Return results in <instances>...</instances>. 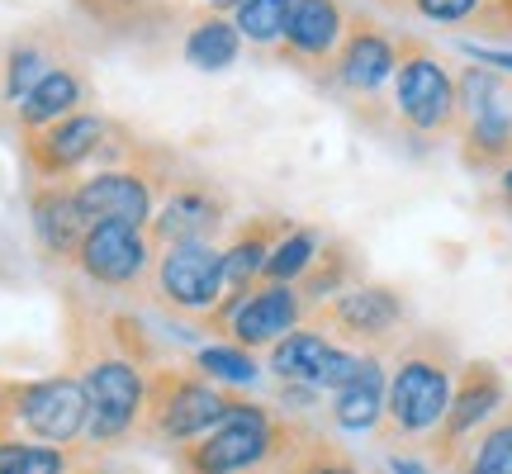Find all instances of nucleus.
<instances>
[{"instance_id": "1", "label": "nucleus", "mask_w": 512, "mask_h": 474, "mask_svg": "<svg viewBox=\"0 0 512 474\" xmlns=\"http://www.w3.org/2000/svg\"><path fill=\"white\" fill-rule=\"evenodd\" d=\"M456 394V375H451V356L437 347H413L403 351V361L389 375V394H384V422L394 437H427L437 432L446 408Z\"/></svg>"}, {"instance_id": "2", "label": "nucleus", "mask_w": 512, "mask_h": 474, "mask_svg": "<svg viewBox=\"0 0 512 474\" xmlns=\"http://www.w3.org/2000/svg\"><path fill=\"white\" fill-rule=\"evenodd\" d=\"M280 451V427L261 403H242L233 399L228 418L204 432L200 441L185 446V470L190 474H247L256 465Z\"/></svg>"}, {"instance_id": "3", "label": "nucleus", "mask_w": 512, "mask_h": 474, "mask_svg": "<svg viewBox=\"0 0 512 474\" xmlns=\"http://www.w3.org/2000/svg\"><path fill=\"white\" fill-rule=\"evenodd\" d=\"M228 408H233V399L219 384L185 380L181 370H157L143 394V422L162 441H176V446H190L204 432H214L228 418Z\"/></svg>"}, {"instance_id": "4", "label": "nucleus", "mask_w": 512, "mask_h": 474, "mask_svg": "<svg viewBox=\"0 0 512 474\" xmlns=\"http://www.w3.org/2000/svg\"><path fill=\"white\" fill-rule=\"evenodd\" d=\"M5 394H10V418H15L29 437L48 441V446H67V441L86 437L91 403H86V384L76 380V375L10 384Z\"/></svg>"}, {"instance_id": "5", "label": "nucleus", "mask_w": 512, "mask_h": 474, "mask_svg": "<svg viewBox=\"0 0 512 474\" xmlns=\"http://www.w3.org/2000/svg\"><path fill=\"white\" fill-rule=\"evenodd\" d=\"M86 403H91V422H86V437L95 446H110V441L128 437L133 422L143 418V394H147V375L128 356H95L86 365Z\"/></svg>"}, {"instance_id": "6", "label": "nucleus", "mask_w": 512, "mask_h": 474, "mask_svg": "<svg viewBox=\"0 0 512 474\" xmlns=\"http://www.w3.org/2000/svg\"><path fill=\"white\" fill-rule=\"evenodd\" d=\"M304 313V294L294 285H252V290H233L223 299V309L209 313V328H228L233 347H275L280 337H290L294 323Z\"/></svg>"}, {"instance_id": "7", "label": "nucleus", "mask_w": 512, "mask_h": 474, "mask_svg": "<svg viewBox=\"0 0 512 474\" xmlns=\"http://www.w3.org/2000/svg\"><path fill=\"white\" fill-rule=\"evenodd\" d=\"M157 290L166 304L185 313H214V304L228 290V266L223 252L209 242H176L157 261Z\"/></svg>"}, {"instance_id": "8", "label": "nucleus", "mask_w": 512, "mask_h": 474, "mask_svg": "<svg viewBox=\"0 0 512 474\" xmlns=\"http://www.w3.org/2000/svg\"><path fill=\"white\" fill-rule=\"evenodd\" d=\"M76 266L105 290H128L152 266V242L147 233L124 228V223H91L76 247Z\"/></svg>"}, {"instance_id": "9", "label": "nucleus", "mask_w": 512, "mask_h": 474, "mask_svg": "<svg viewBox=\"0 0 512 474\" xmlns=\"http://www.w3.org/2000/svg\"><path fill=\"white\" fill-rule=\"evenodd\" d=\"M498 408H503V375H498V365L465 361L456 394H451V408H446V418H441V427H437V441H432L437 456L451 460L456 446H465V441L475 437Z\"/></svg>"}, {"instance_id": "10", "label": "nucleus", "mask_w": 512, "mask_h": 474, "mask_svg": "<svg viewBox=\"0 0 512 474\" xmlns=\"http://www.w3.org/2000/svg\"><path fill=\"white\" fill-rule=\"evenodd\" d=\"M361 356H351L347 347H332L323 332L294 328L290 337H280L271 347V370L285 384H313V389H342L356 375Z\"/></svg>"}, {"instance_id": "11", "label": "nucleus", "mask_w": 512, "mask_h": 474, "mask_svg": "<svg viewBox=\"0 0 512 474\" xmlns=\"http://www.w3.org/2000/svg\"><path fill=\"white\" fill-rule=\"evenodd\" d=\"M394 95H399V114L422 133H437L451 124L456 114V81L446 76L437 57L408 53L394 72Z\"/></svg>"}, {"instance_id": "12", "label": "nucleus", "mask_w": 512, "mask_h": 474, "mask_svg": "<svg viewBox=\"0 0 512 474\" xmlns=\"http://www.w3.org/2000/svg\"><path fill=\"white\" fill-rule=\"evenodd\" d=\"M76 209L86 228L91 223H124V228H138L152 219V185L133 171H100L91 181L76 185Z\"/></svg>"}, {"instance_id": "13", "label": "nucleus", "mask_w": 512, "mask_h": 474, "mask_svg": "<svg viewBox=\"0 0 512 474\" xmlns=\"http://www.w3.org/2000/svg\"><path fill=\"white\" fill-rule=\"evenodd\" d=\"M323 323L351 337V342H380L403 323V299L389 285H361V290L332 294V304H323Z\"/></svg>"}, {"instance_id": "14", "label": "nucleus", "mask_w": 512, "mask_h": 474, "mask_svg": "<svg viewBox=\"0 0 512 474\" xmlns=\"http://www.w3.org/2000/svg\"><path fill=\"white\" fill-rule=\"evenodd\" d=\"M105 133H110V124L100 114H72V119L38 128L34 138H29V162H34L38 176H67L86 157L100 152Z\"/></svg>"}, {"instance_id": "15", "label": "nucleus", "mask_w": 512, "mask_h": 474, "mask_svg": "<svg viewBox=\"0 0 512 474\" xmlns=\"http://www.w3.org/2000/svg\"><path fill=\"white\" fill-rule=\"evenodd\" d=\"M384 365L375 356H361L356 375L342 389H332V422L342 432H370L384 418Z\"/></svg>"}, {"instance_id": "16", "label": "nucleus", "mask_w": 512, "mask_h": 474, "mask_svg": "<svg viewBox=\"0 0 512 474\" xmlns=\"http://www.w3.org/2000/svg\"><path fill=\"white\" fill-rule=\"evenodd\" d=\"M34 214V233L43 242L48 256H76L81 237H86V219L76 209V190H62V185H43L29 204Z\"/></svg>"}, {"instance_id": "17", "label": "nucleus", "mask_w": 512, "mask_h": 474, "mask_svg": "<svg viewBox=\"0 0 512 474\" xmlns=\"http://www.w3.org/2000/svg\"><path fill=\"white\" fill-rule=\"evenodd\" d=\"M394 72H399V57H394V43L380 29L351 34L342 57H337V81L351 86V91H380Z\"/></svg>"}, {"instance_id": "18", "label": "nucleus", "mask_w": 512, "mask_h": 474, "mask_svg": "<svg viewBox=\"0 0 512 474\" xmlns=\"http://www.w3.org/2000/svg\"><path fill=\"white\" fill-rule=\"evenodd\" d=\"M294 57H328L342 43V5L337 0H294L290 10V29H285Z\"/></svg>"}, {"instance_id": "19", "label": "nucleus", "mask_w": 512, "mask_h": 474, "mask_svg": "<svg viewBox=\"0 0 512 474\" xmlns=\"http://www.w3.org/2000/svg\"><path fill=\"white\" fill-rule=\"evenodd\" d=\"M76 110H81V76L67 72V67H48V76L19 100V124L48 128V124L72 119Z\"/></svg>"}, {"instance_id": "20", "label": "nucleus", "mask_w": 512, "mask_h": 474, "mask_svg": "<svg viewBox=\"0 0 512 474\" xmlns=\"http://www.w3.org/2000/svg\"><path fill=\"white\" fill-rule=\"evenodd\" d=\"M223 223V204L200 195V190H185L176 200L162 209V219H157V237H162L166 247H176V242H204V233H214Z\"/></svg>"}, {"instance_id": "21", "label": "nucleus", "mask_w": 512, "mask_h": 474, "mask_svg": "<svg viewBox=\"0 0 512 474\" xmlns=\"http://www.w3.org/2000/svg\"><path fill=\"white\" fill-rule=\"evenodd\" d=\"M238 24H228L223 15H204L190 34H185V62L200 67V72H223L238 62Z\"/></svg>"}, {"instance_id": "22", "label": "nucleus", "mask_w": 512, "mask_h": 474, "mask_svg": "<svg viewBox=\"0 0 512 474\" xmlns=\"http://www.w3.org/2000/svg\"><path fill=\"white\" fill-rule=\"evenodd\" d=\"M271 233H275V223H252V228L238 233V242L223 252V266H228V285H233V290H252L256 275H266Z\"/></svg>"}, {"instance_id": "23", "label": "nucleus", "mask_w": 512, "mask_h": 474, "mask_svg": "<svg viewBox=\"0 0 512 474\" xmlns=\"http://www.w3.org/2000/svg\"><path fill=\"white\" fill-rule=\"evenodd\" d=\"M290 10H294V0H242L233 24L252 43H275V38H285V29H290Z\"/></svg>"}, {"instance_id": "24", "label": "nucleus", "mask_w": 512, "mask_h": 474, "mask_svg": "<svg viewBox=\"0 0 512 474\" xmlns=\"http://www.w3.org/2000/svg\"><path fill=\"white\" fill-rule=\"evenodd\" d=\"M460 474H512V408L470 446V460Z\"/></svg>"}, {"instance_id": "25", "label": "nucleus", "mask_w": 512, "mask_h": 474, "mask_svg": "<svg viewBox=\"0 0 512 474\" xmlns=\"http://www.w3.org/2000/svg\"><path fill=\"white\" fill-rule=\"evenodd\" d=\"M318 261V237L309 228L290 233L280 247H271V261H266V280L271 285H294L299 275H309V266Z\"/></svg>"}, {"instance_id": "26", "label": "nucleus", "mask_w": 512, "mask_h": 474, "mask_svg": "<svg viewBox=\"0 0 512 474\" xmlns=\"http://www.w3.org/2000/svg\"><path fill=\"white\" fill-rule=\"evenodd\" d=\"M0 474H67V456L48 441H0Z\"/></svg>"}, {"instance_id": "27", "label": "nucleus", "mask_w": 512, "mask_h": 474, "mask_svg": "<svg viewBox=\"0 0 512 474\" xmlns=\"http://www.w3.org/2000/svg\"><path fill=\"white\" fill-rule=\"evenodd\" d=\"M204 375H214L219 384H252L256 380V356L242 347H204L195 361Z\"/></svg>"}, {"instance_id": "28", "label": "nucleus", "mask_w": 512, "mask_h": 474, "mask_svg": "<svg viewBox=\"0 0 512 474\" xmlns=\"http://www.w3.org/2000/svg\"><path fill=\"white\" fill-rule=\"evenodd\" d=\"M43 76H48V67H43L38 48H15V53H10V76H5V91L15 95V100H24V95L43 81Z\"/></svg>"}, {"instance_id": "29", "label": "nucleus", "mask_w": 512, "mask_h": 474, "mask_svg": "<svg viewBox=\"0 0 512 474\" xmlns=\"http://www.w3.org/2000/svg\"><path fill=\"white\" fill-rule=\"evenodd\" d=\"M290 474H356V465L347 456L328 451V446H313V451H299L290 460Z\"/></svg>"}, {"instance_id": "30", "label": "nucleus", "mask_w": 512, "mask_h": 474, "mask_svg": "<svg viewBox=\"0 0 512 474\" xmlns=\"http://www.w3.org/2000/svg\"><path fill=\"white\" fill-rule=\"evenodd\" d=\"M479 10V0H418V15L437 19V24H456V19H470Z\"/></svg>"}, {"instance_id": "31", "label": "nucleus", "mask_w": 512, "mask_h": 474, "mask_svg": "<svg viewBox=\"0 0 512 474\" xmlns=\"http://www.w3.org/2000/svg\"><path fill=\"white\" fill-rule=\"evenodd\" d=\"M470 57H479L484 67H498V72H512V53H498V48H470Z\"/></svg>"}, {"instance_id": "32", "label": "nucleus", "mask_w": 512, "mask_h": 474, "mask_svg": "<svg viewBox=\"0 0 512 474\" xmlns=\"http://www.w3.org/2000/svg\"><path fill=\"white\" fill-rule=\"evenodd\" d=\"M389 470H394V474H432V470H422L418 460H403V456L389 460Z\"/></svg>"}, {"instance_id": "33", "label": "nucleus", "mask_w": 512, "mask_h": 474, "mask_svg": "<svg viewBox=\"0 0 512 474\" xmlns=\"http://www.w3.org/2000/svg\"><path fill=\"white\" fill-rule=\"evenodd\" d=\"M503 195H508V204H512V166L503 171Z\"/></svg>"}, {"instance_id": "34", "label": "nucleus", "mask_w": 512, "mask_h": 474, "mask_svg": "<svg viewBox=\"0 0 512 474\" xmlns=\"http://www.w3.org/2000/svg\"><path fill=\"white\" fill-rule=\"evenodd\" d=\"M219 5H242V0H219Z\"/></svg>"}, {"instance_id": "35", "label": "nucleus", "mask_w": 512, "mask_h": 474, "mask_svg": "<svg viewBox=\"0 0 512 474\" xmlns=\"http://www.w3.org/2000/svg\"><path fill=\"white\" fill-rule=\"evenodd\" d=\"M81 474H100V470H81Z\"/></svg>"}]
</instances>
